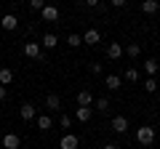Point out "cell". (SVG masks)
Returning a JSON list of instances; mask_svg holds the SVG:
<instances>
[{"mask_svg": "<svg viewBox=\"0 0 160 149\" xmlns=\"http://www.w3.org/2000/svg\"><path fill=\"white\" fill-rule=\"evenodd\" d=\"M93 104V93L91 91H80L78 93V107H91Z\"/></svg>", "mask_w": 160, "mask_h": 149, "instance_id": "ac0fdd59", "label": "cell"}, {"mask_svg": "<svg viewBox=\"0 0 160 149\" xmlns=\"http://www.w3.org/2000/svg\"><path fill=\"white\" fill-rule=\"evenodd\" d=\"M59 125H62V128H69V125H72V120H69V115H62V117H59Z\"/></svg>", "mask_w": 160, "mask_h": 149, "instance_id": "484cf974", "label": "cell"}, {"mask_svg": "<svg viewBox=\"0 0 160 149\" xmlns=\"http://www.w3.org/2000/svg\"><path fill=\"white\" fill-rule=\"evenodd\" d=\"M142 11L147 13V16L158 13V11H160V0H142Z\"/></svg>", "mask_w": 160, "mask_h": 149, "instance_id": "30bf717a", "label": "cell"}, {"mask_svg": "<svg viewBox=\"0 0 160 149\" xmlns=\"http://www.w3.org/2000/svg\"><path fill=\"white\" fill-rule=\"evenodd\" d=\"M91 72L93 74H102V64H91Z\"/></svg>", "mask_w": 160, "mask_h": 149, "instance_id": "f1b7e54d", "label": "cell"}, {"mask_svg": "<svg viewBox=\"0 0 160 149\" xmlns=\"http://www.w3.org/2000/svg\"><path fill=\"white\" fill-rule=\"evenodd\" d=\"M93 115V107H78V112H75V117H78L80 123H88Z\"/></svg>", "mask_w": 160, "mask_h": 149, "instance_id": "2e32d148", "label": "cell"}, {"mask_svg": "<svg viewBox=\"0 0 160 149\" xmlns=\"http://www.w3.org/2000/svg\"><path fill=\"white\" fill-rule=\"evenodd\" d=\"M46 107H48V112H56V109H62V99H59L56 93H48L46 96Z\"/></svg>", "mask_w": 160, "mask_h": 149, "instance_id": "5bb4252c", "label": "cell"}, {"mask_svg": "<svg viewBox=\"0 0 160 149\" xmlns=\"http://www.w3.org/2000/svg\"><path fill=\"white\" fill-rule=\"evenodd\" d=\"M99 3H102V0H86V6H88V8H96Z\"/></svg>", "mask_w": 160, "mask_h": 149, "instance_id": "f546056e", "label": "cell"}, {"mask_svg": "<svg viewBox=\"0 0 160 149\" xmlns=\"http://www.w3.org/2000/svg\"><path fill=\"white\" fill-rule=\"evenodd\" d=\"M35 125H38L40 131H51L53 120H51V115H38V117H35Z\"/></svg>", "mask_w": 160, "mask_h": 149, "instance_id": "8fae6325", "label": "cell"}, {"mask_svg": "<svg viewBox=\"0 0 160 149\" xmlns=\"http://www.w3.org/2000/svg\"><path fill=\"white\" fill-rule=\"evenodd\" d=\"M0 29H3V32H13V29H19V16H16V13H6V16L0 19Z\"/></svg>", "mask_w": 160, "mask_h": 149, "instance_id": "3957f363", "label": "cell"}, {"mask_svg": "<svg viewBox=\"0 0 160 149\" xmlns=\"http://www.w3.org/2000/svg\"><path fill=\"white\" fill-rule=\"evenodd\" d=\"M112 3V8H126L128 6V0H109Z\"/></svg>", "mask_w": 160, "mask_h": 149, "instance_id": "4316f807", "label": "cell"}, {"mask_svg": "<svg viewBox=\"0 0 160 149\" xmlns=\"http://www.w3.org/2000/svg\"><path fill=\"white\" fill-rule=\"evenodd\" d=\"M11 83H13V72L8 67H3L0 69V85H11Z\"/></svg>", "mask_w": 160, "mask_h": 149, "instance_id": "d6986e66", "label": "cell"}, {"mask_svg": "<svg viewBox=\"0 0 160 149\" xmlns=\"http://www.w3.org/2000/svg\"><path fill=\"white\" fill-rule=\"evenodd\" d=\"M112 131L115 133H126L128 131V117L126 115H115L112 117Z\"/></svg>", "mask_w": 160, "mask_h": 149, "instance_id": "9c48e42d", "label": "cell"}, {"mask_svg": "<svg viewBox=\"0 0 160 149\" xmlns=\"http://www.w3.org/2000/svg\"><path fill=\"white\" fill-rule=\"evenodd\" d=\"M144 91H147V93H155V91H158V83H155L152 74H149L147 80H144Z\"/></svg>", "mask_w": 160, "mask_h": 149, "instance_id": "603a6c76", "label": "cell"}, {"mask_svg": "<svg viewBox=\"0 0 160 149\" xmlns=\"http://www.w3.org/2000/svg\"><path fill=\"white\" fill-rule=\"evenodd\" d=\"M69 48H78V46H83V35H69Z\"/></svg>", "mask_w": 160, "mask_h": 149, "instance_id": "cb8c5ba5", "label": "cell"}, {"mask_svg": "<svg viewBox=\"0 0 160 149\" xmlns=\"http://www.w3.org/2000/svg\"><path fill=\"white\" fill-rule=\"evenodd\" d=\"M22 53H24L27 59H35V61H40V59H43V46H40V43H32V40H24Z\"/></svg>", "mask_w": 160, "mask_h": 149, "instance_id": "7a4b0ae2", "label": "cell"}, {"mask_svg": "<svg viewBox=\"0 0 160 149\" xmlns=\"http://www.w3.org/2000/svg\"><path fill=\"white\" fill-rule=\"evenodd\" d=\"M83 43H86V46H96V43H102V32H99V29H86V32H83Z\"/></svg>", "mask_w": 160, "mask_h": 149, "instance_id": "ba28073f", "label": "cell"}, {"mask_svg": "<svg viewBox=\"0 0 160 149\" xmlns=\"http://www.w3.org/2000/svg\"><path fill=\"white\" fill-rule=\"evenodd\" d=\"M104 85H107L109 91H118V88L123 85V77H118V74H107V77H104Z\"/></svg>", "mask_w": 160, "mask_h": 149, "instance_id": "9a60e30c", "label": "cell"}, {"mask_svg": "<svg viewBox=\"0 0 160 149\" xmlns=\"http://www.w3.org/2000/svg\"><path fill=\"white\" fill-rule=\"evenodd\" d=\"M43 6H46V0H29V8H32V11H40Z\"/></svg>", "mask_w": 160, "mask_h": 149, "instance_id": "d4e9b609", "label": "cell"}, {"mask_svg": "<svg viewBox=\"0 0 160 149\" xmlns=\"http://www.w3.org/2000/svg\"><path fill=\"white\" fill-rule=\"evenodd\" d=\"M123 80H128V83H136V80H139V69H136V67H128L126 72H123Z\"/></svg>", "mask_w": 160, "mask_h": 149, "instance_id": "ffe728a7", "label": "cell"}, {"mask_svg": "<svg viewBox=\"0 0 160 149\" xmlns=\"http://www.w3.org/2000/svg\"><path fill=\"white\" fill-rule=\"evenodd\" d=\"M40 16L46 19V22H59V8L51 6V3H46V6L40 8Z\"/></svg>", "mask_w": 160, "mask_h": 149, "instance_id": "8992f818", "label": "cell"}, {"mask_svg": "<svg viewBox=\"0 0 160 149\" xmlns=\"http://www.w3.org/2000/svg\"><path fill=\"white\" fill-rule=\"evenodd\" d=\"M102 149H120L118 144H107V147H102Z\"/></svg>", "mask_w": 160, "mask_h": 149, "instance_id": "4dcf8cb0", "label": "cell"}, {"mask_svg": "<svg viewBox=\"0 0 160 149\" xmlns=\"http://www.w3.org/2000/svg\"><path fill=\"white\" fill-rule=\"evenodd\" d=\"M22 147V136L19 133H6L3 136V149H19Z\"/></svg>", "mask_w": 160, "mask_h": 149, "instance_id": "52a82bcc", "label": "cell"}, {"mask_svg": "<svg viewBox=\"0 0 160 149\" xmlns=\"http://www.w3.org/2000/svg\"><path fill=\"white\" fill-rule=\"evenodd\" d=\"M93 104H96V107H93V109H96V112H107V109H109V99H93Z\"/></svg>", "mask_w": 160, "mask_h": 149, "instance_id": "7402d4cb", "label": "cell"}, {"mask_svg": "<svg viewBox=\"0 0 160 149\" xmlns=\"http://www.w3.org/2000/svg\"><path fill=\"white\" fill-rule=\"evenodd\" d=\"M158 69H160V64L155 61V59H147V61H144V72H147V74H152V77H155Z\"/></svg>", "mask_w": 160, "mask_h": 149, "instance_id": "44dd1931", "label": "cell"}, {"mask_svg": "<svg viewBox=\"0 0 160 149\" xmlns=\"http://www.w3.org/2000/svg\"><path fill=\"white\" fill-rule=\"evenodd\" d=\"M120 56H123V46H120V43H109V46H107V59L118 61Z\"/></svg>", "mask_w": 160, "mask_h": 149, "instance_id": "7c38bea8", "label": "cell"}, {"mask_svg": "<svg viewBox=\"0 0 160 149\" xmlns=\"http://www.w3.org/2000/svg\"><path fill=\"white\" fill-rule=\"evenodd\" d=\"M40 46L43 48H48V51H53V48L59 46V37L53 32H48V35H43V40H40Z\"/></svg>", "mask_w": 160, "mask_h": 149, "instance_id": "4fadbf2b", "label": "cell"}, {"mask_svg": "<svg viewBox=\"0 0 160 149\" xmlns=\"http://www.w3.org/2000/svg\"><path fill=\"white\" fill-rule=\"evenodd\" d=\"M80 147V138L75 133H64L62 141H59V149H78Z\"/></svg>", "mask_w": 160, "mask_h": 149, "instance_id": "5b68a950", "label": "cell"}, {"mask_svg": "<svg viewBox=\"0 0 160 149\" xmlns=\"http://www.w3.org/2000/svg\"><path fill=\"white\" fill-rule=\"evenodd\" d=\"M136 141L142 144V147H152V144H155V128L152 125L136 128Z\"/></svg>", "mask_w": 160, "mask_h": 149, "instance_id": "6da1fadb", "label": "cell"}, {"mask_svg": "<svg viewBox=\"0 0 160 149\" xmlns=\"http://www.w3.org/2000/svg\"><path fill=\"white\" fill-rule=\"evenodd\" d=\"M139 53H142V46H139V43H128V46H123V56H131V59H136Z\"/></svg>", "mask_w": 160, "mask_h": 149, "instance_id": "e0dca14e", "label": "cell"}, {"mask_svg": "<svg viewBox=\"0 0 160 149\" xmlns=\"http://www.w3.org/2000/svg\"><path fill=\"white\" fill-rule=\"evenodd\" d=\"M19 115H22L24 123H29V120H35V117H38V107H35V104H29V101H24L22 107H19Z\"/></svg>", "mask_w": 160, "mask_h": 149, "instance_id": "277c9868", "label": "cell"}, {"mask_svg": "<svg viewBox=\"0 0 160 149\" xmlns=\"http://www.w3.org/2000/svg\"><path fill=\"white\" fill-rule=\"evenodd\" d=\"M6 96H8V85H0V101H6Z\"/></svg>", "mask_w": 160, "mask_h": 149, "instance_id": "83f0119b", "label": "cell"}]
</instances>
